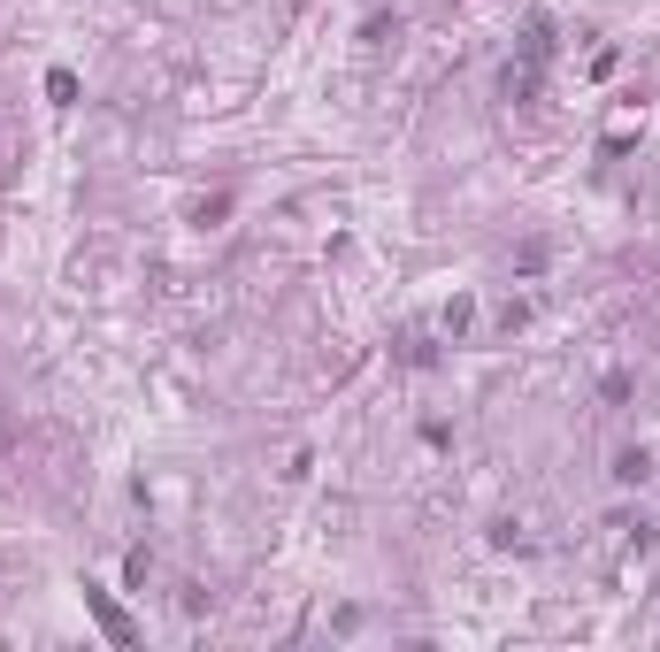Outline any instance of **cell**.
<instances>
[{
    "instance_id": "obj_1",
    "label": "cell",
    "mask_w": 660,
    "mask_h": 652,
    "mask_svg": "<svg viewBox=\"0 0 660 652\" xmlns=\"http://www.w3.org/2000/svg\"><path fill=\"white\" fill-rule=\"evenodd\" d=\"M645 476H652V453L645 446H622L614 453V484H645Z\"/></svg>"
},
{
    "instance_id": "obj_2",
    "label": "cell",
    "mask_w": 660,
    "mask_h": 652,
    "mask_svg": "<svg viewBox=\"0 0 660 652\" xmlns=\"http://www.w3.org/2000/svg\"><path fill=\"white\" fill-rule=\"evenodd\" d=\"M85 598H93V614H101V629H108V637H131V621L108 606V591H85Z\"/></svg>"
}]
</instances>
